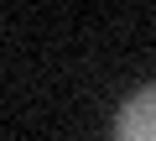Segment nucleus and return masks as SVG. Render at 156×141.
I'll use <instances>...</instances> for the list:
<instances>
[{
	"label": "nucleus",
	"instance_id": "nucleus-1",
	"mask_svg": "<svg viewBox=\"0 0 156 141\" xmlns=\"http://www.w3.org/2000/svg\"><path fill=\"white\" fill-rule=\"evenodd\" d=\"M115 141H156V84L130 94L115 115Z\"/></svg>",
	"mask_w": 156,
	"mask_h": 141
}]
</instances>
